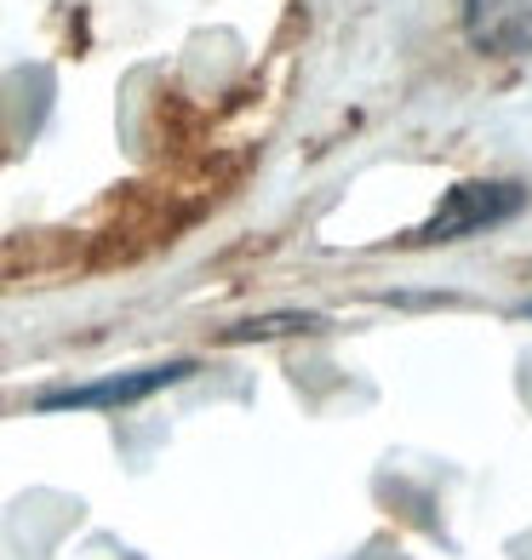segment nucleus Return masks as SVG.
Instances as JSON below:
<instances>
[{"label": "nucleus", "instance_id": "7ed1b4c3", "mask_svg": "<svg viewBox=\"0 0 532 560\" xmlns=\"http://www.w3.org/2000/svg\"><path fill=\"white\" fill-rule=\"evenodd\" d=\"M464 35L475 52L527 58L532 52V0H464Z\"/></svg>", "mask_w": 532, "mask_h": 560}, {"label": "nucleus", "instance_id": "f03ea898", "mask_svg": "<svg viewBox=\"0 0 532 560\" xmlns=\"http://www.w3.org/2000/svg\"><path fill=\"white\" fill-rule=\"evenodd\" d=\"M195 366L189 361H172V366H143V372H115V377H97V384H74V389H46L35 406L41 412H92V406H132L149 400L166 384H184Z\"/></svg>", "mask_w": 532, "mask_h": 560}, {"label": "nucleus", "instance_id": "f257e3e1", "mask_svg": "<svg viewBox=\"0 0 532 560\" xmlns=\"http://www.w3.org/2000/svg\"><path fill=\"white\" fill-rule=\"evenodd\" d=\"M521 207H527V189H521V184H459V189H447V200L436 207V218H429L413 241H418V246L464 241V235L493 229V223H510Z\"/></svg>", "mask_w": 532, "mask_h": 560}]
</instances>
